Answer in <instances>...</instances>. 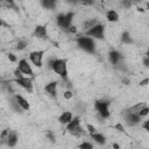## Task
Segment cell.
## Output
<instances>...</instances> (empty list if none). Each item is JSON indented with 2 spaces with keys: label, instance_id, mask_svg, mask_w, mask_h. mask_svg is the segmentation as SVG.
<instances>
[{
  "label": "cell",
  "instance_id": "obj_1",
  "mask_svg": "<svg viewBox=\"0 0 149 149\" xmlns=\"http://www.w3.org/2000/svg\"><path fill=\"white\" fill-rule=\"evenodd\" d=\"M48 66L56 72L63 80L68 79V59L65 58H51L48 61Z\"/></svg>",
  "mask_w": 149,
  "mask_h": 149
},
{
  "label": "cell",
  "instance_id": "obj_2",
  "mask_svg": "<svg viewBox=\"0 0 149 149\" xmlns=\"http://www.w3.org/2000/svg\"><path fill=\"white\" fill-rule=\"evenodd\" d=\"M78 47L83 50H85L86 52L88 54H94L95 52V42L93 38L91 37H87V36H80V37H77L76 40Z\"/></svg>",
  "mask_w": 149,
  "mask_h": 149
},
{
  "label": "cell",
  "instance_id": "obj_3",
  "mask_svg": "<svg viewBox=\"0 0 149 149\" xmlns=\"http://www.w3.org/2000/svg\"><path fill=\"white\" fill-rule=\"evenodd\" d=\"M85 36L91 37V38H95V40H104L105 38V26L101 23H97L95 26H93L92 28H90L88 30L85 31Z\"/></svg>",
  "mask_w": 149,
  "mask_h": 149
},
{
  "label": "cell",
  "instance_id": "obj_4",
  "mask_svg": "<svg viewBox=\"0 0 149 149\" xmlns=\"http://www.w3.org/2000/svg\"><path fill=\"white\" fill-rule=\"evenodd\" d=\"M73 12H68L65 14H59L56 19V22H57V26L64 30H68V28L70 26H72V20H73Z\"/></svg>",
  "mask_w": 149,
  "mask_h": 149
},
{
  "label": "cell",
  "instance_id": "obj_5",
  "mask_svg": "<svg viewBox=\"0 0 149 149\" xmlns=\"http://www.w3.org/2000/svg\"><path fill=\"white\" fill-rule=\"evenodd\" d=\"M65 129L70 134H72L74 136H79V135H83L84 134V129L80 127V119L78 116H76L74 119L72 118V120L65 126Z\"/></svg>",
  "mask_w": 149,
  "mask_h": 149
},
{
  "label": "cell",
  "instance_id": "obj_6",
  "mask_svg": "<svg viewBox=\"0 0 149 149\" xmlns=\"http://www.w3.org/2000/svg\"><path fill=\"white\" fill-rule=\"evenodd\" d=\"M108 107H109V101H106V100H97L94 104V108L101 119L109 118L111 113H109Z\"/></svg>",
  "mask_w": 149,
  "mask_h": 149
},
{
  "label": "cell",
  "instance_id": "obj_7",
  "mask_svg": "<svg viewBox=\"0 0 149 149\" xmlns=\"http://www.w3.org/2000/svg\"><path fill=\"white\" fill-rule=\"evenodd\" d=\"M14 83H16L19 86L24 88L28 93H33L34 90V84H33V77H21V78H15Z\"/></svg>",
  "mask_w": 149,
  "mask_h": 149
},
{
  "label": "cell",
  "instance_id": "obj_8",
  "mask_svg": "<svg viewBox=\"0 0 149 149\" xmlns=\"http://www.w3.org/2000/svg\"><path fill=\"white\" fill-rule=\"evenodd\" d=\"M45 54V50H35L29 54V59L36 68H42L43 65V56Z\"/></svg>",
  "mask_w": 149,
  "mask_h": 149
},
{
  "label": "cell",
  "instance_id": "obj_9",
  "mask_svg": "<svg viewBox=\"0 0 149 149\" xmlns=\"http://www.w3.org/2000/svg\"><path fill=\"white\" fill-rule=\"evenodd\" d=\"M125 121H126V123L128 126L133 127V126H136V125L141 123L142 122V118L140 115L135 114V113H130V112L127 111L125 113Z\"/></svg>",
  "mask_w": 149,
  "mask_h": 149
},
{
  "label": "cell",
  "instance_id": "obj_10",
  "mask_svg": "<svg viewBox=\"0 0 149 149\" xmlns=\"http://www.w3.org/2000/svg\"><path fill=\"white\" fill-rule=\"evenodd\" d=\"M19 71L22 74H27V77H34V71L31 69V66L29 65V63L26 59H21L19 61V65H17Z\"/></svg>",
  "mask_w": 149,
  "mask_h": 149
},
{
  "label": "cell",
  "instance_id": "obj_11",
  "mask_svg": "<svg viewBox=\"0 0 149 149\" xmlns=\"http://www.w3.org/2000/svg\"><path fill=\"white\" fill-rule=\"evenodd\" d=\"M33 36L41 38V40H48V31H47V27L43 24H37L34 29Z\"/></svg>",
  "mask_w": 149,
  "mask_h": 149
},
{
  "label": "cell",
  "instance_id": "obj_12",
  "mask_svg": "<svg viewBox=\"0 0 149 149\" xmlns=\"http://www.w3.org/2000/svg\"><path fill=\"white\" fill-rule=\"evenodd\" d=\"M57 85H58V83L57 81H50V83H48L45 86H44V91L50 95V97H52V98H56L57 97Z\"/></svg>",
  "mask_w": 149,
  "mask_h": 149
},
{
  "label": "cell",
  "instance_id": "obj_13",
  "mask_svg": "<svg viewBox=\"0 0 149 149\" xmlns=\"http://www.w3.org/2000/svg\"><path fill=\"white\" fill-rule=\"evenodd\" d=\"M13 97H14V99L16 100V102L19 104V106H20L23 111H29V109H30V105H29L28 100H27L24 97H22L21 94H14Z\"/></svg>",
  "mask_w": 149,
  "mask_h": 149
},
{
  "label": "cell",
  "instance_id": "obj_14",
  "mask_svg": "<svg viewBox=\"0 0 149 149\" xmlns=\"http://www.w3.org/2000/svg\"><path fill=\"white\" fill-rule=\"evenodd\" d=\"M17 143V134L15 130H9L8 136L6 139V144L8 147H15Z\"/></svg>",
  "mask_w": 149,
  "mask_h": 149
},
{
  "label": "cell",
  "instance_id": "obj_15",
  "mask_svg": "<svg viewBox=\"0 0 149 149\" xmlns=\"http://www.w3.org/2000/svg\"><path fill=\"white\" fill-rule=\"evenodd\" d=\"M71 120H72V113L69 112V111L63 112V113L58 116V122H59L61 125H64V126H66Z\"/></svg>",
  "mask_w": 149,
  "mask_h": 149
},
{
  "label": "cell",
  "instance_id": "obj_16",
  "mask_svg": "<svg viewBox=\"0 0 149 149\" xmlns=\"http://www.w3.org/2000/svg\"><path fill=\"white\" fill-rule=\"evenodd\" d=\"M91 135V137H92V140L95 142V143H98V144H105L106 143V136L105 135H102L101 133H93V134H90Z\"/></svg>",
  "mask_w": 149,
  "mask_h": 149
},
{
  "label": "cell",
  "instance_id": "obj_17",
  "mask_svg": "<svg viewBox=\"0 0 149 149\" xmlns=\"http://www.w3.org/2000/svg\"><path fill=\"white\" fill-rule=\"evenodd\" d=\"M120 58H121V55H120L118 51H115V50H112V51L109 52V55H108V59H109V62H111L113 65L118 64L119 61H120Z\"/></svg>",
  "mask_w": 149,
  "mask_h": 149
},
{
  "label": "cell",
  "instance_id": "obj_18",
  "mask_svg": "<svg viewBox=\"0 0 149 149\" xmlns=\"http://www.w3.org/2000/svg\"><path fill=\"white\" fill-rule=\"evenodd\" d=\"M106 19H107L109 22H116V21H119V14L116 13V10L109 9V10H107V13H106Z\"/></svg>",
  "mask_w": 149,
  "mask_h": 149
},
{
  "label": "cell",
  "instance_id": "obj_19",
  "mask_svg": "<svg viewBox=\"0 0 149 149\" xmlns=\"http://www.w3.org/2000/svg\"><path fill=\"white\" fill-rule=\"evenodd\" d=\"M41 5L47 9H54L55 6H56V1H54V0H42Z\"/></svg>",
  "mask_w": 149,
  "mask_h": 149
},
{
  "label": "cell",
  "instance_id": "obj_20",
  "mask_svg": "<svg viewBox=\"0 0 149 149\" xmlns=\"http://www.w3.org/2000/svg\"><path fill=\"white\" fill-rule=\"evenodd\" d=\"M121 42L125 43V44H130V43L133 42V40H132V37H130V34H129L128 31H123V34H122V36H121Z\"/></svg>",
  "mask_w": 149,
  "mask_h": 149
},
{
  "label": "cell",
  "instance_id": "obj_21",
  "mask_svg": "<svg viewBox=\"0 0 149 149\" xmlns=\"http://www.w3.org/2000/svg\"><path fill=\"white\" fill-rule=\"evenodd\" d=\"M98 22H97V20L95 19H91V20H87V21H85L84 22V24H83V27H84V29H85V31L86 30H88L90 28H92L93 26H95Z\"/></svg>",
  "mask_w": 149,
  "mask_h": 149
},
{
  "label": "cell",
  "instance_id": "obj_22",
  "mask_svg": "<svg viewBox=\"0 0 149 149\" xmlns=\"http://www.w3.org/2000/svg\"><path fill=\"white\" fill-rule=\"evenodd\" d=\"M10 106H12V107L17 112V113H22V111H23V109L19 106V104L16 102V100L14 99V97H13V98H12V100H10Z\"/></svg>",
  "mask_w": 149,
  "mask_h": 149
},
{
  "label": "cell",
  "instance_id": "obj_23",
  "mask_svg": "<svg viewBox=\"0 0 149 149\" xmlns=\"http://www.w3.org/2000/svg\"><path fill=\"white\" fill-rule=\"evenodd\" d=\"M78 149H94L93 144L91 142H81L79 146H78Z\"/></svg>",
  "mask_w": 149,
  "mask_h": 149
},
{
  "label": "cell",
  "instance_id": "obj_24",
  "mask_svg": "<svg viewBox=\"0 0 149 149\" xmlns=\"http://www.w3.org/2000/svg\"><path fill=\"white\" fill-rule=\"evenodd\" d=\"M148 113H149V108H148V106H144L143 108H141L140 109V112L137 113L141 118H143V116H146V115H148Z\"/></svg>",
  "mask_w": 149,
  "mask_h": 149
},
{
  "label": "cell",
  "instance_id": "obj_25",
  "mask_svg": "<svg viewBox=\"0 0 149 149\" xmlns=\"http://www.w3.org/2000/svg\"><path fill=\"white\" fill-rule=\"evenodd\" d=\"M26 47H27V42H26V41H19V43H17V45H16V49H17L19 51H21V50H24Z\"/></svg>",
  "mask_w": 149,
  "mask_h": 149
},
{
  "label": "cell",
  "instance_id": "obj_26",
  "mask_svg": "<svg viewBox=\"0 0 149 149\" xmlns=\"http://www.w3.org/2000/svg\"><path fill=\"white\" fill-rule=\"evenodd\" d=\"M45 135H47V137L49 139V141H50L51 143H55V136H54V133H52L51 130H48V132L45 133Z\"/></svg>",
  "mask_w": 149,
  "mask_h": 149
},
{
  "label": "cell",
  "instance_id": "obj_27",
  "mask_svg": "<svg viewBox=\"0 0 149 149\" xmlns=\"http://www.w3.org/2000/svg\"><path fill=\"white\" fill-rule=\"evenodd\" d=\"M86 129H87V132H88L90 134L95 133V127H94V126H92V125H90V123H87V125H86Z\"/></svg>",
  "mask_w": 149,
  "mask_h": 149
},
{
  "label": "cell",
  "instance_id": "obj_28",
  "mask_svg": "<svg viewBox=\"0 0 149 149\" xmlns=\"http://www.w3.org/2000/svg\"><path fill=\"white\" fill-rule=\"evenodd\" d=\"M63 95H64V98H65V99H71V98H72V92H71L70 90H66V91L64 92V94H63Z\"/></svg>",
  "mask_w": 149,
  "mask_h": 149
},
{
  "label": "cell",
  "instance_id": "obj_29",
  "mask_svg": "<svg viewBox=\"0 0 149 149\" xmlns=\"http://www.w3.org/2000/svg\"><path fill=\"white\" fill-rule=\"evenodd\" d=\"M66 31H69V33H71V34H74V33L77 31V27H76V26H70Z\"/></svg>",
  "mask_w": 149,
  "mask_h": 149
},
{
  "label": "cell",
  "instance_id": "obj_30",
  "mask_svg": "<svg viewBox=\"0 0 149 149\" xmlns=\"http://www.w3.org/2000/svg\"><path fill=\"white\" fill-rule=\"evenodd\" d=\"M115 128H116L118 130H120V132H125V127H123V125H121L120 122L115 125Z\"/></svg>",
  "mask_w": 149,
  "mask_h": 149
},
{
  "label": "cell",
  "instance_id": "obj_31",
  "mask_svg": "<svg viewBox=\"0 0 149 149\" xmlns=\"http://www.w3.org/2000/svg\"><path fill=\"white\" fill-rule=\"evenodd\" d=\"M14 76H15V78H21V77H23V74L19 71V69H16V70L14 71Z\"/></svg>",
  "mask_w": 149,
  "mask_h": 149
},
{
  "label": "cell",
  "instance_id": "obj_32",
  "mask_svg": "<svg viewBox=\"0 0 149 149\" xmlns=\"http://www.w3.org/2000/svg\"><path fill=\"white\" fill-rule=\"evenodd\" d=\"M8 59L10 62H16V57H15L14 54H8Z\"/></svg>",
  "mask_w": 149,
  "mask_h": 149
},
{
  "label": "cell",
  "instance_id": "obj_33",
  "mask_svg": "<svg viewBox=\"0 0 149 149\" xmlns=\"http://www.w3.org/2000/svg\"><path fill=\"white\" fill-rule=\"evenodd\" d=\"M143 128H144L146 130H149V121H148V120H146V121L143 122Z\"/></svg>",
  "mask_w": 149,
  "mask_h": 149
},
{
  "label": "cell",
  "instance_id": "obj_34",
  "mask_svg": "<svg viewBox=\"0 0 149 149\" xmlns=\"http://www.w3.org/2000/svg\"><path fill=\"white\" fill-rule=\"evenodd\" d=\"M143 63H144V66H149V58H148V56H146L144 57V59H143Z\"/></svg>",
  "mask_w": 149,
  "mask_h": 149
},
{
  "label": "cell",
  "instance_id": "obj_35",
  "mask_svg": "<svg viewBox=\"0 0 149 149\" xmlns=\"http://www.w3.org/2000/svg\"><path fill=\"white\" fill-rule=\"evenodd\" d=\"M149 83V79L148 78H146V79H143L142 81H140V85H142V86H144V85H147Z\"/></svg>",
  "mask_w": 149,
  "mask_h": 149
},
{
  "label": "cell",
  "instance_id": "obj_36",
  "mask_svg": "<svg viewBox=\"0 0 149 149\" xmlns=\"http://www.w3.org/2000/svg\"><path fill=\"white\" fill-rule=\"evenodd\" d=\"M122 5H125L126 7H130V6H132V2H128V1H123V2H122Z\"/></svg>",
  "mask_w": 149,
  "mask_h": 149
},
{
  "label": "cell",
  "instance_id": "obj_37",
  "mask_svg": "<svg viewBox=\"0 0 149 149\" xmlns=\"http://www.w3.org/2000/svg\"><path fill=\"white\" fill-rule=\"evenodd\" d=\"M112 147H113V149H120V146H119L118 143H113Z\"/></svg>",
  "mask_w": 149,
  "mask_h": 149
},
{
  "label": "cell",
  "instance_id": "obj_38",
  "mask_svg": "<svg viewBox=\"0 0 149 149\" xmlns=\"http://www.w3.org/2000/svg\"><path fill=\"white\" fill-rule=\"evenodd\" d=\"M2 24H3V22H2V20H0V27H1Z\"/></svg>",
  "mask_w": 149,
  "mask_h": 149
}]
</instances>
